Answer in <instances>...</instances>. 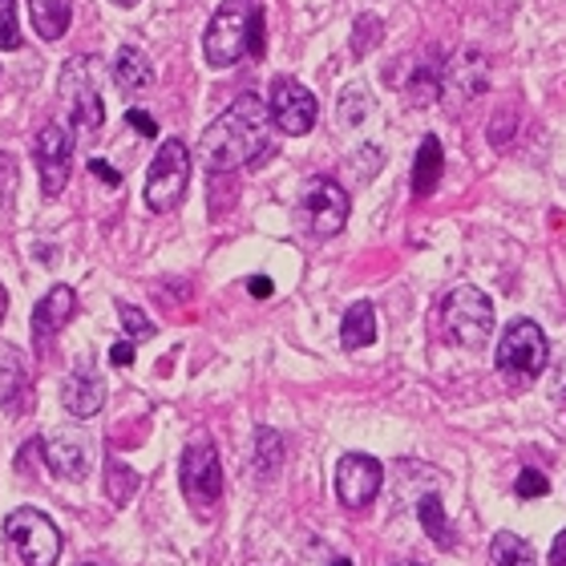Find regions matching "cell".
Wrapping results in <instances>:
<instances>
[{
	"instance_id": "6da1fadb",
	"label": "cell",
	"mask_w": 566,
	"mask_h": 566,
	"mask_svg": "<svg viewBox=\"0 0 566 566\" xmlns=\"http://www.w3.org/2000/svg\"><path fill=\"white\" fill-rule=\"evenodd\" d=\"M275 154L272 114L260 94H239L199 138V163L211 175H231L239 166H260Z\"/></svg>"
},
{
	"instance_id": "7a4b0ae2",
	"label": "cell",
	"mask_w": 566,
	"mask_h": 566,
	"mask_svg": "<svg viewBox=\"0 0 566 566\" xmlns=\"http://www.w3.org/2000/svg\"><path fill=\"white\" fill-rule=\"evenodd\" d=\"M202 57L211 70H231L243 57H263V9L255 0H223L202 33Z\"/></svg>"
},
{
	"instance_id": "3957f363",
	"label": "cell",
	"mask_w": 566,
	"mask_h": 566,
	"mask_svg": "<svg viewBox=\"0 0 566 566\" xmlns=\"http://www.w3.org/2000/svg\"><path fill=\"white\" fill-rule=\"evenodd\" d=\"M437 324H441V336L449 344H458V348H482L490 340V332H494V304L478 287L458 283L453 292L441 295Z\"/></svg>"
},
{
	"instance_id": "277c9868",
	"label": "cell",
	"mask_w": 566,
	"mask_h": 566,
	"mask_svg": "<svg viewBox=\"0 0 566 566\" xmlns=\"http://www.w3.org/2000/svg\"><path fill=\"white\" fill-rule=\"evenodd\" d=\"M546 360H551L546 332L534 319H510L497 340V373L510 385H531L534 377H543Z\"/></svg>"
},
{
	"instance_id": "5b68a950",
	"label": "cell",
	"mask_w": 566,
	"mask_h": 566,
	"mask_svg": "<svg viewBox=\"0 0 566 566\" xmlns=\"http://www.w3.org/2000/svg\"><path fill=\"white\" fill-rule=\"evenodd\" d=\"M348 207H353L348 190H344L340 182H332V178L316 175L300 187L295 223H300V231H307V235L332 239V235H340L344 223H348Z\"/></svg>"
},
{
	"instance_id": "8992f818",
	"label": "cell",
	"mask_w": 566,
	"mask_h": 566,
	"mask_svg": "<svg viewBox=\"0 0 566 566\" xmlns=\"http://www.w3.org/2000/svg\"><path fill=\"white\" fill-rule=\"evenodd\" d=\"M190 170H195V154L187 150L182 138H166L163 150L154 154L150 170H146V207L158 214L175 211L187 199Z\"/></svg>"
},
{
	"instance_id": "52a82bcc",
	"label": "cell",
	"mask_w": 566,
	"mask_h": 566,
	"mask_svg": "<svg viewBox=\"0 0 566 566\" xmlns=\"http://www.w3.org/2000/svg\"><path fill=\"white\" fill-rule=\"evenodd\" d=\"M178 478H182V494H187L190 506L211 518L223 502V465H219V449H214L211 437H195L182 449Z\"/></svg>"
},
{
	"instance_id": "ba28073f",
	"label": "cell",
	"mask_w": 566,
	"mask_h": 566,
	"mask_svg": "<svg viewBox=\"0 0 566 566\" xmlns=\"http://www.w3.org/2000/svg\"><path fill=\"white\" fill-rule=\"evenodd\" d=\"M4 538L21 566H57L61 558V531L41 514V510H12L4 518Z\"/></svg>"
},
{
	"instance_id": "9c48e42d",
	"label": "cell",
	"mask_w": 566,
	"mask_h": 566,
	"mask_svg": "<svg viewBox=\"0 0 566 566\" xmlns=\"http://www.w3.org/2000/svg\"><path fill=\"white\" fill-rule=\"evenodd\" d=\"M61 94L70 102V122L73 130L82 138H97L102 134V122H106V106L97 97V82H94V65L85 57H77L70 70L61 73Z\"/></svg>"
},
{
	"instance_id": "30bf717a",
	"label": "cell",
	"mask_w": 566,
	"mask_h": 566,
	"mask_svg": "<svg viewBox=\"0 0 566 566\" xmlns=\"http://www.w3.org/2000/svg\"><path fill=\"white\" fill-rule=\"evenodd\" d=\"M33 158L36 175H41V190H45L49 199H57L73 170V134L65 126H57V122L41 126V134L33 142Z\"/></svg>"
},
{
	"instance_id": "8fae6325",
	"label": "cell",
	"mask_w": 566,
	"mask_h": 566,
	"mask_svg": "<svg viewBox=\"0 0 566 566\" xmlns=\"http://www.w3.org/2000/svg\"><path fill=\"white\" fill-rule=\"evenodd\" d=\"M268 114H272V126H280L283 134L292 138H304L319 118V106L312 90L295 82V77H275L272 82V97H268Z\"/></svg>"
},
{
	"instance_id": "7c38bea8",
	"label": "cell",
	"mask_w": 566,
	"mask_h": 566,
	"mask_svg": "<svg viewBox=\"0 0 566 566\" xmlns=\"http://www.w3.org/2000/svg\"><path fill=\"white\" fill-rule=\"evenodd\" d=\"M490 85V65L478 49H461L453 57H446V73H441V97L449 109H465L470 102L482 97Z\"/></svg>"
},
{
	"instance_id": "4fadbf2b",
	"label": "cell",
	"mask_w": 566,
	"mask_h": 566,
	"mask_svg": "<svg viewBox=\"0 0 566 566\" xmlns=\"http://www.w3.org/2000/svg\"><path fill=\"white\" fill-rule=\"evenodd\" d=\"M380 485H385V470H380L377 458L368 453H344L340 465H336V497H340L348 510H365L377 502Z\"/></svg>"
},
{
	"instance_id": "5bb4252c",
	"label": "cell",
	"mask_w": 566,
	"mask_h": 566,
	"mask_svg": "<svg viewBox=\"0 0 566 566\" xmlns=\"http://www.w3.org/2000/svg\"><path fill=\"white\" fill-rule=\"evenodd\" d=\"M45 465L65 482H82L94 470V441L82 429H57L45 441Z\"/></svg>"
},
{
	"instance_id": "9a60e30c",
	"label": "cell",
	"mask_w": 566,
	"mask_h": 566,
	"mask_svg": "<svg viewBox=\"0 0 566 566\" xmlns=\"http://www.w3.org/2000/svg\"><path fill=\"white\" fill-rule=\"evenodd\" d=\"M73 312H77V292H73L70 283H57L53 292L41 295V304L33 307V319H29L33 348H49V340L70 324Z\"/></svg>"
},
{
	"instance_id": "2e32d148",
	"label": "cell",
	"mask_w": 566,
	"mask_h": 566,
	"mask_svg": "<svg viewBox=\"0 0 566 566\" xmlns=\"http://www.w3.org/2000/svg\"><path fill=\"white\" fill-rule=\"evenodd\" d=\"M61 405H65L77 421H90V417H97V413H102V405H106L102 377H97V373H90V368H77V373L61 385Z\"/></svg>"
},
{
	"instance_id": "e0dca14e",
	"label": "cell",
	"mask_w": 566,
	"mask_h": 566,
	"mask_svg": "<svg viewBox=\"0 0 566 566\" xmlns=\"http://www.w3.org/2000/svg\"><path fill=\"white\" fill-rule=\"evenodd\" d=\"M441 73H446V57H437V49L424 53L409 73V82H405V102L409 106H433L441 97Z\"/></svg>"
},
{
	"instance_id": "ac0fdd59",
	"label": "cell",
	"mask_w": 566,
	"mask_h": 566,
	"mask_svg": "<svg viewBox=\"0 0 566 566\" xmlns=\"http://www.w3.org/2000/svg\"><path fill=\"white\" fill-rule=\"evenodd\" d=\"M114 82H118L122 94H130V97L146 94L154 85V61L134 45L118 49V57H114Z\"/></svg>"
},
{
	"instance_id": "d6986e66",
	"label": "cell",
	"mask_w": 566,
	"mask_h": 566,
	"mask_svg": "<svg viewBox=\"0 0 566 566\" xmlns=\"http://www.w3.org/2000/svg\"><path fill=\"white\" fill-rule=\"evenodd\" d=\"M441 175H446L441 142H437L433 134H424L421 146H417V158H413V195L417 199H429V195L441 187Z\"/></svg>"
},
{
	"instance_id": "ffe728a7",
	"label": "cell",
	"mask_w": 566,
	"mask_h": 566,
	"mask_svg": "<svg viewBox=\"0 0 566 566\" xmlns=\"http://www.w3.org/2000/svg\"><path fill=\"white\" fill-rule=\"evenodd\" d=\"M73 0H29V21L41 41H61L70 33Z\"/></svg>"
},
{
	"instance_id": "44dd1931",
	"label": "cell",
	"mask_w": 566,
	"mask_h": 566,
	"mask_svg": "<svg viewBox=\"0 0 566 566\" xmlns=\"http://www.w3.org/2000/svg\"><path fill=\"white\" fill-rule=\"evenodd\" d=\"M377 340V307L368 300H356L340 319V344L344 348H368Z\"/></svg>"
},
{
	"instance_id": "7402d4cb",
	"label": "cell",
	"mask_w": 566,
	"mask_h": 566,
	"mask_svg": "<svg viewBox=\"0 0 566 566\" xmlns=\"http://www.w3.org/2000/svg\"><path fill=\"white\" fill-rule=\"evenodd\" d=\"M29 397V373H24L21 353H4L0 356V409L17 413Z\"/></svg>"
},
{
	"instance_id": "603a6c76",
	"label": "cell",
	"mask_w": 566,
	"mask_h": 566,
	"mask_svg": "<svg viewBox=\"0 0 566 566\" xmlns=\"http://www.w3.org/2000/svg\"><path fill=\"white\" fill-rule=\"evenodd\" d=\"M417 518H421V531L429 534V543L437 546V551H449V546H458V534H453V526L446 522V510H441V497H421L417 502Z\"/></svg>"
},
{
	"instance_id": "cb8c5ba5",
	"label": "cell",
	"mask_w": 566,
	"mask_h": 566,
	"mask_svg": "<svg viewBox=\"0 0 566 566\" xmlns=\"http://www.w3.org/2000/svg\"><path fill=\"white\" fill-rule=\"evenodd\" d=\"M490 563L494 566H538L534 558V546L522 538V534H494V543H490Z\"/></svg>"
},
{
	"instance_id": "d4e9b609",
	"label": "cell",
	"mask_w": 566,
	"mask_h": 566,
	"mask_svg": "<svg viewBox=\"0 0 566 566\" xmlns=\"http://www.w3.org/2000/svg\"><path fill=\"white\" fill-rule=\"evenodd\" d=\"M283 458H287L283 433H275V429H260V437H255V470H260V478H275L280 465H283Z\"/></svg>"
},
{
	"instance_id": "484cf974",
	"label": "cell",
	"mask_w": 566,
	"mask_h": 566,
	"mask_svg": "<svg viewBox=\"0 0 566 566\" xmlns=\"http://www.w3.org/2000/svg\"><path fill=\"white\" fill-rule=\"evenodd\" d=\"M106 494L114 506H126L134 494H138V473L130 465H122V461H109L106 465Z\"/></svg>"
},
{
	"instance_id": "4316f807",
	"label": "cell",
	"mask_w": 566,
	"mask_h": 566,
	"mask_svg": "<svg viewBox=\"0 0 566 566\" xmlns=\"http://www.w3.org/2000/svg\"><path fill=\"white\" fill-rule=\"evenodd\" d=\"M118 316H122V328H126V336H130V344L150 340L154 332H158V328H154V319H146V312H138V307H130V304H122Z\"/></svg>"
},
{
	"instance_id": "83f0119b",
	"label": "cell",
	"mask_w": 566,
	"mask_h": 566,
	"mask_svg": "<svg viewBox=\"0 0 566 566\" xmlns=\"http://www.w3.org/2000/svg\"><path fill=\"white\" fill-rule=\"evenodd\" d=\"M0 49H4V53L21 49V29H17V0H0Z\"/></svg>"
},
{
	"instance_id": "f1b7e54d",
	"label": "cell",
	"mask_w": 566,
	"mask_h": 566,
	"mask_svg": "<svg viewBox=\"0 0 566 566\" xmlns=\"http://www.w3.org/2000/svg\"><path fill=\"white\" fill-rule=\"evenodd\" d=\"M514 494L526 497V502H534V497H546V494H551V478H543L538 470H522L518 482H514Z\"/></svg>"
},
{
	"instance_id": "f546056e",
	"label": "cell",
	"mask_w": 566,
	"mask_h": 566,
	"mask_svg": "<svg viewBox=\"0 0 566 566\" xmlns=\"http://www.w3.org/2000/svg\"><path fill=\"white\" fill-rule=\"evenodd\" d=\"M380 41V21L377 17H360L356 21V33H353V49H356V57H365L368 49Z\"/></svg>"
},
{
	"instance_id": "4dcf8cb0",
	"label": "cell",
	"mask_w": 566,
	"mask_h": 566,
	"mask_svg": "<svg viewBox=\"0 0 566 566\" xmlns=\"http://www.w3.org/2000/svg\"><path fill=\"white\" fill-rule=\"evenodd\" d=\"M90 175L94 178H102V182H106V187H122V170H114V166L106 163V158H90Z\"/></svg>"
},
{
	"instance_id": "1f68e13d",
	"label": "cell",
	"mask_w": 566,
	"mask_h": 566,
	"mask_svg": "<svg viewBox=\"0 0 566 566\" xmlns=\"http://www.w3.org/2000/svg\"><path fill=\"white\" fill-rule=\"evenodd\" d=\"M126 122H130L142 138H154V134H158V126H154V118L146 114V109H130V114H126Z\"/></svg>"
},
{
	"instance_id": "d6a6232c",
	"label": "cell",
	"mask_w": 566,
	"mask_h": 566,
	"mask_svg": "<svg viewBox=\"0 0 566 566\" xmlns=\"http://www.w3.org/2000/svg\"><path fill=\"white\" fill-rule=\"evenodd\" d=\"M109 365H114V368L134 365V344L130 340H118V344H114V353H109Z\"/></svg>"
},
{
	"instance_id": "836d02e7",
	"label": "cell",
	"mask_w": 566,
	"mask_h": 566,
	"mask_svg": "<svg viewBox=\"0 0 566 566\" xmlns=\"http://www.w3.org/2000/svg\"><path fill=\"white\" fill-rule=\"evenodd\" d=\"M551 566H566V531H558L555 546H551Z\"/></svg>"
},
{
	"instance_id": "e575fe53",
	"label": "cell",
	"mask_w": 566,
	"mask_h": 566,
	"mask_svg": "<svg viewBox=\"0 0 566 566\" xmlns=\"http://www.w3.org/2000/svg\"><path fill=\"white\" fill-rule=\"evenodd\" d=\"M251 295H260V300H268V295H272V280H263V275H255V280H251Z\"/></svg>"
},
{
	"instance_id": "d590c367",
	"label": "cell",
	"mask_w": 566,
	"mask_h": 566,
	"mask_svg": "<svg viewBox=\"0 0 566 566\" xmlns=\"http://www.w3.org/2000/svg\"><path fill=\"white\" fill-rule=\"evenodd\" d=\"M4 312H9V292H4V283H0V319H4Z\"/></svg>"
},
{
	"instance_id": "8d00e7d4",
	"label": "cell",
	"mask_w": 566,
	"mask_h": 566,
	"mask_svg": "<svg viewBox=\"0 0 566 566\" xmlns=\"http://www.w3.org/2000/svg\"><path fill=\"white\" fill-rule=\"evenodd\" d=\"M109 4H118V9H134L138 0H109Z\"/></svg>"
},
{
	"instance_id": "74e56055",
	"label": "cell",
	"mask_w": 566,
	"mask_h": 566,
	"mask_svg": "<svg viewBox=\"0 0 566 566\" xmlns=\"http://www.w3.org/2000/svg\"><path fill=\"white\" fill-rule=\"evenodd\" d=\"M332 566H353V563H348V558H336V563H332Z\"/></svg>"
},
{
	"instance_id": "f35d334b",
	"label": "cell",
	"mask_w": 566,
	"mask_h": 566,
	"mask_svg": "<svg viewBox=\"0 0 566 566\" xmlns=\"http://www.w3.org/2000/svg\"><path fill=\"white\" fill-rule=\"evenodd\" d=\"M389 566H421V563H405V558H401V563H389Z\"/></svg>"
},
{
	"instance_id": "ab89813d",
	"label": "cell",
	"mask_w": 566,
	"mask_h": 566,
	"mask_svg": "<svg viewBox=\"0 0 566 566\" xmlns=\"http://www.w3.org/2000/svg\"><path fill=\"white\" fill-rule=\"evenodd\" d=\"M85 566H97V563H85Z\"/></svg>"
}]
</instances>
